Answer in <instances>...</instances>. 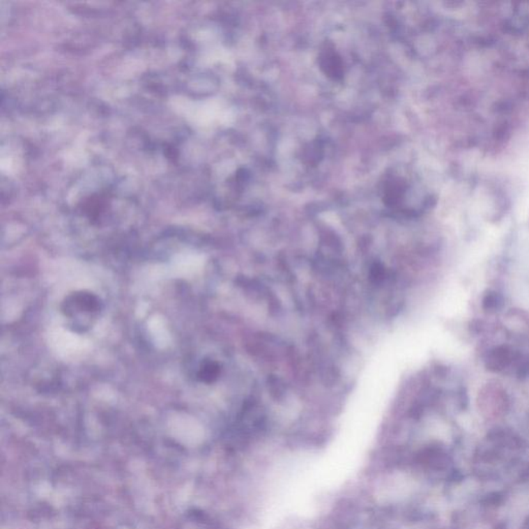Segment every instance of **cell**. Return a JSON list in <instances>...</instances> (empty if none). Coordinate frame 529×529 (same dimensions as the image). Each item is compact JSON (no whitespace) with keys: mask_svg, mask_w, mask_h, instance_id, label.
Segmentation results:
<instances>
[{"mask_svg":"<svg viewBox=\"0 0 529 529\" xmlns=\"http://www.w3.org/2000/svg\"><path fill=\"white\" fill-rule=\"evenodd\" d=\"M503 304V296L493 292V291H489L484 296L482 305H483L484 309L487 310V312H496V310L500 309Z\"/></svg>","mask_w":529,"mask_h":529,"instance_id":"3957f363","label":"cell"},{"mask_svg":"<svg viewBox=\"0 0 529 529\" xmlns=\"http://www.w3.org/2000/svg\"><path fill=\"white\" fill-rule=\"evenodd\" d=\"M513 359V353L507 346H498L490 351L486 358L485 366L490 371L498 372L505 369Z\"/></svg>","mask_w":529,"mask_h":529,"instance_id":"6da1fadb","label":"cell"},{"mask_svg":"<svg viewBox=\"0 0 529 529\" xmlns=\"http://www.w3.org/2000/svg\"><path fill=\"white\" fill-rule=\"evenodd\" d=\"M220 374V366L217 362L206 360L201 366L199 378L205 383H213Z\"/></svg>","mask_w":529,"mask_h":529,"instance_id":"7a4b0ae2","label":"cell"},{"mask_svg":"<svg viewBox=\"0 0 529 529\" xmlns=\"http://www.w3.org/2000/svg\"><path fill=\"white\" fill-rule=\"evenodd\" d=\"M519 374L520 376H529V361L526 362V363L520 367L519 374Z\"/></svg>","mask_w":529,"mask_h":529,"instance_id":"277c9868","label":"cell"}]
</instances>
